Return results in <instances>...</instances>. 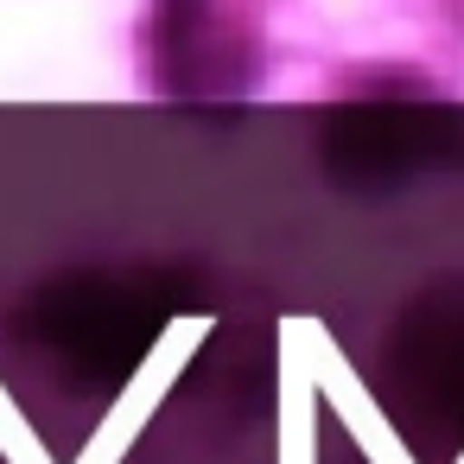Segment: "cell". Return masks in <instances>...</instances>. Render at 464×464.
I'll return each instance as SVG.
<instances>
[{
    "label": "cell",
    "mask_w": 464,
    "mask_h": 464,
    "mask_svg": "<svg viewBox=\"0 0 464 464\" xmlns=\"http://www.w3.org/2000/svg\"><path fill=\"white\" fill-rule=\"evenodd\" d=\"M147 77L166 96H242L261 83L255 0H147Z\"/></svg>",
    "instance_id": "6da1fadb"
},
{
    "label": "cell",
    "mask_w": 464,
    "mask_h": 464,
    "mask_svg": "<svg viewBox=\"0 0 464 464\" xmlns=\"http://www.w3.org/2000/svg\"><path fill=\"white\" fill-rule=\"evenodd\" d=\"M331 394H337V407H343V420H350V432H356V445H362V458H369V464H413V458H407V445L382 426V413L362 401V388H356L350 375H337V382H331Z\"/></svg>",
    "instance_id": "7a4b0ae2"
},
{
    "label": "cell",
    "mask_w": 464,
    "mask_h": 464,
    "mask_svg": "<svg viewBox=\"0 0 464 464\" xmlns=\"http://www.w3.org/2000/svg\"><path fill=\"white\" fill-rule=\"evenodd\" d=\"M305 375H286V426H280V464H312V401Z\"/></svg>",
    "instance_id": "3957f363"
},
{
    "label": "cell",
    "mask_w": 464,
    "mask_h": 464,
    "mask_svg": "<svg viewBox=\"0 0 464 464\" xmlns=\"http://www.w3.org/2000/svg\"><path fill=\"white\" fill-rule=\"evenodd\" d=\"M458 464H464V458H458Z\"/></svg>",
    "instance_id": "277c9868"
}]
</instances>
